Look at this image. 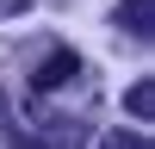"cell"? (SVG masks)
I'll use <instances>...</instances> for the list:
<instances>
[{
	"label": "cell",
	"instance_id": "obj_3",
	"mask_svg": "<svg viewBox=\"0 0 155 149\" xmlns=\"http://www.w3.org/2000/svg\"><path fill=\"white\" fill-rule=\"evenodd\" d=\"M149 87H155V81H137L130 93H124V106H130V118H143V124H149V112H155V93H149Z\"/></svg>",
	"mask_w": 155,
	"mask_h": 149
},
{
	"label": "cell",
	"instance_id": "obj_1",
	"mask_svg": "<svg viewBox=\"0 0 155 149\" xmlns=\"http://www.w3.org/2000/svg\"><path fill=\"white\" fill-rule=\"evenodd\" d=\"M74 68H81V62H74V50H56V56L31 74V87H37V93H56L62 81H74Z\"/></svg>",
	"mask_w": 155,
	"mask_h": 149
},
{
	"label": "cell",
	"instance_id": "obj_2",
	"mask_svg": "<svg viewBox=\"0 0 155 149\" xmlns=\"http://www.w3.org/2000/svg\"><path fill=\"white\" fill-rule=\"evenodd\" d=\"M124 25H130V37H137V44H149V31H155L149 0H124Z\"/></svg>",
	"mask_w": 155,
	"mask_h": 149
},
{
	"label": "cell",
	"instance_id": "obj_4",
	"mask_svg": "<svg viewBox=\"0 0 155 149\" xmlns=\"http://www.w3.org/2000/svg\"><path fill=\"white\" fill-rule=\"evenodd\" d=\"M99 149H149V137H124V131H112Z\"/></svg>",
	"mask_w": 155,
	"mask_h": 149
}]
</instances>
